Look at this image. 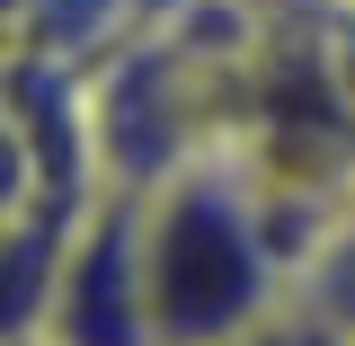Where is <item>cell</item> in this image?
<instances>
[{"label":"cell","mask_w":355,"mask_h":346,"mask_svg":"<svg viewBox=\"0 0 355 346\" xmlns=\"http://www.w3.org/2000/svg\"><path fill=\"white\" fill-rule=\"evenodd\" d=\"M133 258L151 346H266L293 320V258L231 151H178L133 178Z\"/></svg>","instance_id":"cell-1"},{"label":"cell","mask_w":355,"mask_h":346,"mask_svg":"<svg viewBox=\"0 0 355 346\" xmlns=\"http://www.w3.org/2000/svg\"><path fill=\"white\" fill-rule=\"evenodd\" d=\"M44 346H151L142 338V258H133V187L98 178L80 205L62 258H53V293L36 320Z\"/></svg>","instance_id":"cell-2"},{"label":"cell","mask_w":355,"mask_h":346,"mask_svg":"<svg viewBox=\"0 0 355 346\" xmlns=\"http://www.w3.org/2000/svg\"><path fill=\"white\" fill-rule=\"evenodd\" d=\"M293 320H311L338 346H355V205L293 258Z\"/></svg>","instance_id":"cell-3"},{"label":"cell","mask_w":355,"mask_h":346,"mask_svg":"<svg viewBox=\"0 0 355 346\" xmlns=\"http://www.w3.org/2000/svg\"><path fill=\"white\" fill-rule=\"evenodd\" d=\"M284 329H293V320H284ZM284 329H275V338H266V346H284Z\"/></svg>","instance_id":"cell-4"},{"label":"cell","mask_w":355,"mask_h":346,"mask_svg":"<svg viewBox=\"0 0 355 346\" xmlns=\"http://www.w3.org/2000/svg\"><path fill=\"white\" fill-rule=\"evenodd\" d=\"M18 346H44V338H18Z\"/></svg>","instance_id":"cell-5"}]
</instances>
